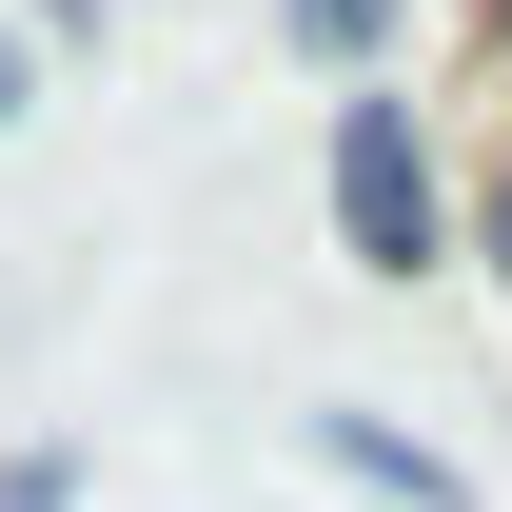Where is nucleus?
<instances>
[{"label":"nucleus","instance_id":"obj_5","mask_svg":"<svg viewBox=\"0 0 512 512\" xmlns=\"http://www.w3.org/2000/svg\"><path fill=\"white\" fill-rule=\"evenodd\" d=\"M79 493V453H20V473H0V512H60Z\"/></svg>","mask_w":512,"mask_h":512},{"label":"nucleus","instance_id":"obj_1","mask_svg":"<svg viewBox=\"0 0 512 512\" xmlns=\"http://www.w3.org/2000/svg\"><path fill=\"white\" fill-rule=\"evenodd\" d=\"M335 237H355V276H434L453 256V158H434V119L394 99V79H335Z\"/></svg>","mask_w":512,"mask_h":512},{"label":"nucleus","instance_id":"obj_2","mask_svg":"<svg viewBox=\"0 0 512 512\" xmlns=\"http://www.w3.org/2000/svg\"><path fill=\"white\" fill-rule=\"evenodd\" d=\"M316 453L355 473V493H394V512H473V473H453V453H414V434H375V414H316Z\"/></svg>","mask_w":512,"mask_h":512},{"label":"nucleus","instance_id":"obj_6","mask_svg":"<svg viewBox=\"0 0 512 512\" xmlns=\"http://www.w3.org/2000/svg\"><path fill=\"white\" fill-rule=\"evenodd\" d=\"M0 119H20V40H0Z\"/></svg>","mask_w":512,"mask_h":512},{"label":"nucleus","instance_id":"obj_3","mask_svg":"<svg viewBox=\"0 0 512 512\" xmlns=\"http://www.w3.org/2000/svg\"><path fill=\"white\" fill-rule=\"evenodd\" d=\"M394 20H414V0H276V40H296L316 79H375V60H394Z\"/></svg>","mask_w":512,"mask_h":512},{"label":"nucleus","instance_id":"obj_4","mask_svg":"<svg viewBox=\"0 0 512 512\" xmlns=\"http://www.w3.org/2000/svg\"><path fill=\"white\" fill-rule=\"evenodd\" d=\"M453 237L493 256V316H512V138H493V158H473V197H453Z\"/></svg>","mask_w":512,"mask_h":512}]
</instances>
